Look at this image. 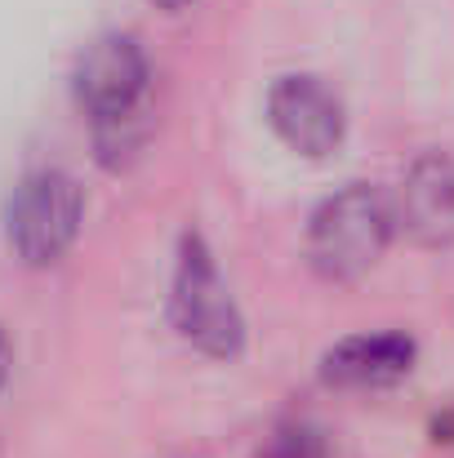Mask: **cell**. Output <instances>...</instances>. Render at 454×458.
Here are the masks:
<instances>
[{
  "mask_svg": "<svg viewBox=\"0 0 454 458\" xmlns=\"http://www.w3.org/2000/svg\"><path fill=\"white\" fill-rule=\"evenodd\" d=\"M81 218H85L81 182L63 169H36L13 187L4 209V232L27 267H49L72 250Z\"/></svg>",
  "mask_w": 454,
  "mask_h": 458,
  "instance_id": "3",
  "label": "cell"
},
{
  "mask_svg": "<svg viewBox=\"0 0 454 458\" xmlns=\"http://www.w3.org/2000/svg\"><path fill=\"white\" fill-rule=\"evenodd\" d=\"M268 125L299 156H330L347 134V112L316 76H281L268 89Z\"/></svg>",
  "mask_w": 454,
  "mask_h": 458,
  "instance_id": "5",
  "label": "cell"
},
{
  "mask_svg": "<svg viewBox=\"0 0 454 458\" xmlns=\"http://www.w3.org/2000/svg\"><path fill=\"white\" fill-rule=\"evenodd\" d=\"M415 356H419V347L410 334H356L325 352L321 378L330 387H347V392L388 387L415 369Z\"/></svg>",
  "mask_w": 454,
  "mask_h": 458,
  "instance_id": "7",
  "label": "cell"
},
{
  "mask_svg": "<svg viewBox=\"0 0 454 458\" xmlns=\"http://www.w3.org/2000/svg\"><path fill=\"white\" fill-rule=\"evenodd\" d=\"M151 4H160V9H183V4H192V0H151Z\"/></svg>",
  "mask_w": 454,
  "mask_h": 458,
  "instance_id": "10",
  "label": "cell"
},
{
  "mask_svg": "<svg viewBox=\"0 0 454 458\" xmlns=\"http://www.w3.org/2000/svg\"><path fill=\"white\" fill-rule=\"evenodd\" d=\"M397 232V205L374 182H347L330 200L316 205L307 223V263L325 281H356L365 276Z\"/></svg>",
  "mask_w": 454,
  "mask_h": 458,
  "instance_id": "1",
  "label": "cell"
},
{
  "mask_svg": "<svg viewBox=\"0 0 454 458\" xmlns=\"http://www.w3.org/2000/svg\"><path fill=\"white\" fill-rule=\"evenodd\" d=\"M9 365H13V352H9V338H4V329H0V387H4V378H9Z\"/></svg>",
  "mask_w": 454,
  "mask_h": 458,
  "instance_id": "9",
  "label": "cell"
},
{
  "mask_svg": "<svg viewBox=\"0 0 454 458\" xmlns=\"http://www.w3.org/2000/svg\"><path fill=\"white\" fill-rule=\"evenodd\" d=\"M148 54L139 36L107 31L99 36L76 63V103L90 112L94 125L148 112Z\"/></svg>",
  "mask_w": 454,
  "mask_h": 458,
  "instance_id": "4",
  "label": "cell"
},
{
  "mask_svg": "<svg viewBox=\"0 0 454 458\" xmlns=\"http://www.w3.org/2000/svg\"><path fill=\"white\" fill-rule=\"evenodd\" d=\"M263 458H325V441L312 428H286L268 441Z\"/></svg>",
  "mask_w": 454,
  "mask_h": 458,
  "instance_id": "8",
  "label": "cell"
},
{
  "mask_svg": "<svg viewBox=\"0 0 454 458\" xmlns=\"http://www.w3.org/2000/svg\"><path fill=\"white\" fill-rule=\"evenodd\" d=\"M397 227L424 245V250H446L454 245V152L419 156L397 191Z\"/></svg>",
  "mask_w": 454,
  "mask_h": 458,
  "instance_id": "6",
  "label": "cell"
},
{
  "mask_svg": "<svg viewBox=\"0 0 454 458\" xmlns=\"http://www.w3.org/2000/svg\"><path fill=\"white\" fill-rule=\"evenodd\" d=\"M169 316L174 329L205 356L232 360L245 347V320L232 303L210 245L187 232L178 245V263H174V294H169Z\"/></svg>",
  "mask_w": 454,
  "mask_h": 458,
  "instance_id": "2",
  "label": "cell"
}]
</instances>
